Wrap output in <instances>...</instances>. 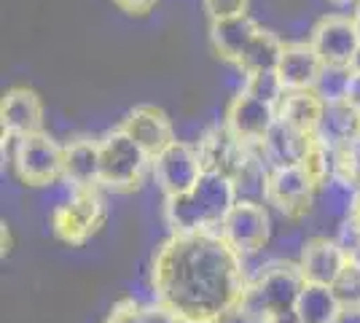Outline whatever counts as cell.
<instances>
[{
  "instance_id": "1",
  "label": "cell",
  "mask_w": 360,
  "mask_h": 323,
  "mask_svg": "<svg viewBox=\"0 0 360 323\" xmlns=\"http://www.w3.org/2000/svg\"><path fill=\"white\" fill-rule=\"evenodd\" d=\"M150 286L180 323H224L240 310L248 272L221 232L172 234L153 256Z\"/></svg>"
},
{
  "instance_id": "2",
  "label": "cell",
  "mask_w": 360,
  "mask_h": 323,
  "mask_svg": "<svg viewBox=\"0 0 360 323\" xmlns=\"http://www.w3.org/2000/svg\"><path fill=\"white\" fill-rule=\"evenodd\" d=\"M237 189L234 181L205 170L199 184L180 197H167L165 200V218L172 234H196V232H218L229 210L237 205Z\"/></svg>"
},
{
  "instance_id": "3",
  "label": "cell",
  "mask_w": 360,
  "mask_h": 323,
  "mask_svg": "<svg viewBox=\"0 0 360 323\" xmlns=\"http://www.w3.org/2000/svg\"><path fill=\"white\" fill-rule=\"evenodd\" d=\"M304 283L307 280L301 275L299 264H271L266 270H261L253 280H248L237 315L250 323H271L280 315L296 312V302Z\"/></svg>"
},
{
  "instance_id": "4",
  "label": "cell",
  "mask_w": 360,
  "mask_h": 323,
  "mask_svg": "<svg viewBox=\"0 0 360 323\" xmlns=\"http://www.w3.org/2000/svg\"><path fill=\"white\" fill-rule=\"evenodd\" d=\"M150 165L153 159L121 127L100 140V186L110 191H135Z\"/></svg>"
},
{
  "instance_id": "5",
  "label": "cell",
  "mask_w": 360,
  "mask_h": 323,
  "mask_svg": "<svg viewBox=\"0 0 360 323\" xmlns=\"http://www.w3.org/2000/svg\"><path fill=\"white\" fill-rule=\"evenodd\" d=\"M16 175L30 186H49L62 178L65 170V146L46 132H32L14 143Z\"/></svg>"
},
{
  "instance_id": "6",
  "label": "cell",
  "mask_w": 360,
  "mask_h": 323,
  "mask_svg": "<svg viewBox=\"0 0 360 323\" xmlns=\"http://www.w3.org/2000/svg\"><path fill=\"white\" fill-rule=\"evenodd\" d=\"M103 221H105V202L97 194V189L70 191V197L62 200L51 215L57 237L70 246H84L103 227Z\"/></svg>"
},
{
  "instance_id": "7",
  "label": "cell",
  "mask_w": 360,
  "mask_h": 323,
  "mask_svg": "<svg viewBox=\"0 0 360 323\" xmlns=\"http://www.w3.org/2000/svg\"><path fill=\"white\" fill-rule=\"evenodd\" d=\"M150 170H153V181L162 189V194L167 200V197L188 194L199 184L205 165H202V156L196 151V146L175 140V143L167 146L162 154L153 156Z\"/></svg>"
},
{
  "instance_id": "8",
  "label": "cell",
  "mask_w": 360,
  "mask_h": 323,
  "mask_svg": "<svg viewBox=\"0 0 360 323\" xmlns=\"http://www.w3.org/2000/svg\"><path fill=\"white\" fill-rule=\"evenodd\" d=\"M221 237L240 253L242 259L255 256L269 243L271 218L261 202L237 200V205L229 210V215L221 224Z\"/></svg>"
},
{
  "instance_id": "9",
  "label": "cell",
  "mask_w": 360,
  "mask_h": 323,
  "mask_svg": "<svg viewBox=\"0 0 360 323\" xmlns=\"http://www.w3.org/2000/svg\"><path fill=\"white\" fill-rule=\"evenodd\" d=\"M320 186L309 178V172L296 167H274L266 181V202L288 218H301L312 210Z\"/></svg>"
},
{
  "instance_id": "10",
  "label": "cell",
  "mask_w": 360,
  "mask_h": 323,
  "mask_svg": "<svg viewBox=\"0 0 360 323\" xmlns=\"http://www.w3.org/2000/svg\"><path fill=\"white\" fill-rule=\"evenodd\" d=\"M309 46L315 49L323 65H336V68H349L352 57L360 49V35L355 30L352 16L330 14L323 16L312 30Z\"/></svg>"
},
{
  "instance_id": "11",
  "label": "cell",
  "mask_w": 360,
  "mask_h": 323,
  "mask_svg": "<svg viewBox=\"0 0 360 323\" xmlns=\"http://www.w3.org/2000/svg\"><path fill=\"white\" fill-rule=\"evenodd\" d=\"M226 129L245 146H261L269 129L277 124V108L258 100L253 94L240 92L226 108Z\"/></svg>"
},
{
  "instance_id": "12",
  "label": "cell",
  "mask_w": 360,
  "mask_h": 323,
  "mask_svg": "<svg viewBox=\"0 0 360 323\" xmlns=\"http://www.w3.org/2000/svg\"><path fill=\"white\" fill-rule=\"evenodd\" d=\"M0 124H3V138H25L32 132H41L44 124V103L38 92L27 87H14L3 94L0 103Z\"/></svg>"
},
{
  "instance_id": "13",
  "label": "cell",
  "mask_w": 360,
  "mask_h": 323,
  "mask_svg": "<svg viewBox=\"0 0 360 323\" xmlns=\"http://www.w3.org/2000/svg\"><path fill=\"white\" fill-rule=\"evenodd\" d=\"M121 129L135 140L150 159L156 154H162L169 143H175L172 122L167 119L165 110L156 106H137L135 110H129V116L124 119Z\"/></svg>"
},
{
  "instance_id": "14",
  "label": "cell",
  "mask_w": 360,
  "mask_h": 323,
  "mask_svg": "<svg viewBox=\"0 0 360 323\" xmlns=\"http://www.w3.org/2000/svg\"><path fill=\"white\" fill-rule=\"evenodd\" d=\"M299 270L307 283H317V286H330L339 280L342 270L347 264V253L336 240L328 237H312L301 248Z\"/></svg>"
},
{
  "instance_id": "15",
  "label": "cell",
  "mask_w": 360,
  "mask_h": 323,
  "mask_svg": "<svg viewBox=\"0 0 360 323\" xmlns=\"http://www.w3.org/2000/svg\"><path fill=\"white\" fill-rule=\"evenodd\" d=\"M258 25L245 14H231L221 16V19H210V44L215 49V54L226 62H234L240 68L242 57L248 46L253 44V38L258 35Z\"/></svg>"
},
{
  "instance_id": "16",
  "label": "cell",
  "mask_w": 360,
  "mask_h": 323,
  "mask_svg": "<svg viewBox=\"0 0 360 323\" xmlns=\"http://www.w3.org/2000/svg\"><path fill=\"white\" fill-rule=\"evenodd\" d=\"M315 138L312 135H304L299 129H293L290 124L280 122L269 129V135L264 138V143L258 146V151L264 156V162L274 167H296V165H304V159L309 154Z\"/></svg>"
},
{
  "instance_id": "17",
  "label": "cell",
  "mask_w": 360,
  "mask_h": 323,
  "mask_svg": "<svg viewBox=\"0 0 360 323\" xmlns=\"http://www.w3.org/2000/svg\"><path fill=\"white\" fill-rule=\"evenodd\" d=\"M323 73V62L309 44H285L283 60L277 65V76L285 92H312Z\"/></svg>"
},
{
  "instance_id": "18",
  "label": "cell",
  "mask_w": 360,
  "mask_h": 323,
  "mask_svg": "<svg viewBox=\"0 0 360 323\" xmlns=\"http://www.w3.org/2000/svg\"><path fill=\"white\" fill-rule=\"evenodd\" d=\"M62 181L73 191L100 186V140L78 138L65 146V170Z\"/></svg>"
},
{
  "instance_id": "19",
  "label": "cell",
  "mask_w": 360,
  "mask_h": 323,
  "mask_svg": "<svg viewBox=\"0 0 360 323\" xmlns=\"http://www.w3.org/2000/svg\"><path fill=\"white\" fill-rule=\"evenodd\" d=\"M248 148L250 146H245L240 140L234 138L229 129H226V124L221 127H210L202 140H199V146H196V151L202 156V165L205 170H215V172H224V175H234V170L242 165V159L248 154Z\"/></svg>"
},
{
  "instance_id": "20",
  "label": "cell",
  "mask_w": 360,
  "mask_h": 323,
  "mask_svg": "<svg viewBox=\"0 0 360 323\" xmlns=\"http://www.w3.org/2000/svg\"><path fill=\"white\" fill-rule=\"evenodd\" d=\"M315 140L330 151H342L347 146H352L355 140H360V110L349 103L326 106Z\"/></svg>"
},
{
  "instance_id": "21",
  "label": "cell",
  "mask_w": 360,
  "mask_h": 323,
  "mask_svg": "<svg viewBox=\"0 0 360 323\" xmlns=\"http://www.w3.org/2000/svg\"><path fill=\"white\" fill-rule=\"evenodd\" d=\"M345 312V305L339 302V296L330 286L304 283L299 302H296L299 323H342Z\"/></svg>"
},
{
  "instance_id": "22",
  "label": "cell",
  "mask_w": 360,
  "mask_h": 323,
  "mask_svg": "<svg viewBox=\"0 0 360 323\" xmlns=\"http://www.w3.org/2000/svg\"><path fill=\"white\" fill-rule=\"evenodd\" d=\"M323 110H326V103L315 92H285L283 103L277 106V119L315 138Z\"/></svg>"
},
{
  "instance_id": "23",
  "label": "cell",
  "mask_w": 360,
  "mask_h": 323,
  "mask_svg": "<svg viewBox=\"0 0 360 323\" xmlns=\"http://www.w3.org/2000/svg\"><path fill=\"white\" fill-rule=\"evenodd\" d=\"M285 44L274 35L271 30H258V35L253 38V44L248 46L245 57L240 62V70L245 76L253 73H266V70H277V65L283 60Z\"/></svg>"
},
{
  "instance_id": "24",
  "label": "cell",
  "mask_w": 360,
  "mask_h": 323,
  "mask_svg": "<svg viewBox=\"0 0 360 323\" xmlns=\"http://www.w3.org/2000/svg\"><path fill=\"white\" fill-rule=\"evenodd\" d=\"M358 194H360V186H355L352 181H347L342 175H330L326 184L320 186L317 197L323 202L326 213L330 218H336L339 224L352 218L355 213V205H358Z\"/></svg>"
},
{
  "instance_id": "25",
  "label": "cell",
  "mask_w": 360,
  "mask_h": 323,
  "mask_svg": "<svg viewBox=\"0 0 360 323\" xmlns=\"http://www.w3.org/2000/svg\"><path fill=\"white\" fill-rule=\"evenodd\" d=\"M349 78H352V70H349V68L323 65V73L317 78L312 92H315L326 106H330V103H345L347 89H349Z\"/></svg>"
},
{
  "instance_id": "26",
  "label": "cell",
  "mask_w": 360,
  "mask_h": 323,
  "mask_svg": "<svg viewBox=\"0 0 360 323\" xmlns=\"http://www.w3.org/2000/svg\"><path fill=\"white\" fill-rule=\"evenodd\" d=\"M242 92L253 94L258 100H264V103H269V106L277 108L283 103V97H285V87H283V81L277 76V70H266V73H253V76H248Z\"/></svg>"
},
{
  "instance_id": "27",
  "label": "cell",
  "mask_w": 360,
  "mask_h": 323,
  "mask_svg": "<svg viewBox=\"0 0 360 323\" xmlns=\"http://www.w3.org/2000/svg\"><path fill=\"white\" fill-rule=\"evenodd\" d=\"M333 291L347 312H360V264L347 256V264L339 280L333 283Z\"/></svg>"
},
{
  "instance_id": "28",
  "label": "cell",
  "mask_w": 360,
  "mask_h": 323,
  "mask_svg": "<svg viewBox=\"0 0 360 323\" xmlns=\"http://www.w3.org/2000/svg\"><path fill=\"white\" fill-rule=\"evenodd\" d=\"M105 323H143V305L137 299H121L108 312Z\"/></svg>"
},
{
  "instance_id": "29",
  "label": "cell",
  "mask_w": 360,
  "mask_h": 323,
  "mask_svg": "<svg viewBox=\"0 0 360 323\" xmlns=\"http://www.w3.org/2000/svg\"><path fill=\"white\" fill-rule=\"evenodd\" d=\"M205 8H207L210 19H221V16L245 14L248 0H205Z\"/></svg>"
},
{
  "instance_id": "30",
  "label": "cell",
  "mask_w": 360,
  "mask_h": 323,
  "mask_svg": "<svg viewBox=\"0 0 360 323\" xmlns=\"http://www.w3.org/2000/svg\"><path fill=\"white\" fill-rule=\"evenodd\" d=\"M143 323H180L175 318V312H169V310L162 305V302H150V305H143Z\"/></svg>"
},
{
  "instance_id": "31",
  "label": "cell",
  "mask_w": 360,
  "mask_h": 323,
  "mask_svg": "<svg viewBox=\"0 0 360 323\" xmlns=\"http://www.w3.org/2000/svg\"><path fill=\"white\" fill-rule=\"evenodd\" d=\"M121 11H129V14H146L156 6V0H113Z\"/></svg>"
},
{
  "instance_id": "32",
  "label": "cell",
  "mask_w": 360,
  "mask_h": 323,
  "mask_svg": "<svg viewBox=\"0 0 360 323\" xmlns=\"http://www.w3.org/2000/svg\"><path fill=\"white\" fill-rule=\"evenodd\" d=\"M345 103H349L352 108L360 110V73H352V78H349V89H347Z\"/></svg>"
},
{
  "instance_id": "33",
  "label": "cell",
  "mask_w": 360,
  "mask_h": 323,
  "mask_svg": "<svg viewBox=\"0 0 360 323\" xmlns=\"http://www.w3.org/2000/svg\"><path fill=\"white\" fill-rule=\"evenodd\" d=\"M349 70H352V73H360V49H358V54L352 57V65H349Z\"/></svg>"
},
{
  "instance_id": "34",
  "label": "cell",
  "mask_w": 360,
  "mask_h": 323,
  "mask_svg": "<svg viewBox=\"0 0 360 323\" xmlns=\"http://www.w3.org/2000/svg\"><path fill=\"white\" fill-rule=\"evenodd\" d=\"M352 22H355V30L360 35V8H355V14H352Z\"/></svg>"
},
{
  "instance_id": "35",
  "label": "cell",
  "mask_w": 360,
  "mask_h": 323,
  "mask_svg": "<svg viewBox=\"0 0 360 323\" xmlns=\"http://www.w3.org/2000/svg\"><path fill=\"white\" fill-rule=\"evenodd\" d=\"M355 8H360V0H355Z\"/></svg>"
}]
</instances>
